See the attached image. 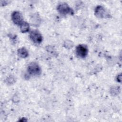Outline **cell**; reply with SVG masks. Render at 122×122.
Returning a JSON list of instances; mask_svg holds the SVG:
<instances>
[{
  "mask_svg": "<svg viewBox=\"0 0 122 122\" xmlns=\"http://www.w3.org/2000/svg\"><path fill=\"white\" fill-rule=\"evenodd\" d=\"M28 72L31 75H39L41 73V69L36 62H31L28 66Z\"/></svg>",
  "mask_w": 122,
  "mask_h": 122,
  "instance_id": "3",
  "label": "cell"
},
{
  "mask_svg": "<svg viewBox=\"0 0 122 122\" xmlns=\"http://www.w3.org/2000/svg\"><path fill=\"white\" fill-rule=\"evenodd\" d=\"M31 40L34 43L40 44L42 41V36L37 30H33L30 31L29 35Z\"/></svg>",
  "mask_w": 122,
  "mask_h": 122,
  "instance_id": "5",
  "label": "cell"
},
{
  "mask_svg": "<svg viewBox=\"0 0 122 122\" xmlns=\"http://www.w3.org/2000/svg\"><path fill=\"white\" fill-rule=\"evenodd\" d=\"M11 20L14 23L19 26L23 21L22 14L18 11H15L12 12Z\"/></svg>",
  "mask_w": 122,
  "mask_h": 122,
  "instance_id": "6",
  "label": "cell"
},
{
  "mask_svg": "<svg viewBox=\"0 0 122 122\" xmlns=\"http://www.w3.org/2000/svg\"><path fill=\"white\" fill-rule=\"evenodd\" d=\"M20 30L22 33H26L27 32H28L30 30V25L29 24L26 22L23 21L20 25Z\"/></svg>",
  "mask_w": 122,
  "mask_h": 122,
  "instance_id": "7",
  "label": "cell"
},
{
  "mask_svg": "<svg viewBox=\"0 0 122 122\" xmlns=\"http://www.w3.org/2000/svg\"><path fill=\"white\" fill-rule=\"evenodd\" d=\"M18 54L21 58H26L28 56V52L24 48H21L18 50Z\"/></svg>",
  "mask_w": 122,
  "mask_h": 122,
  "instance_id": "8",
  "label": "cell"
},
{
  "mask_svg": "<svg viewBox=\"0 0 122 122\" xmlns=\"http://www.w3.org/2000/svg\"><path fill=\"white\" fill-rule=\"evenodd\" d=\"M95 15L100 18H109L111 17V15L102 6H97L94 10Z\"/></svg>",
  "mask_w": 122,
  "mask_h": 122,
  "instance_id": "2",
  "label": "cell"
},
{
  "mask_svg": "<svg viewBox=\"0 0 122 122\" xmlns=\"http://www.w3.org/2000/svg\"><path fill=\"white\" fill-rule=\"evenodd\" d=\"M57 10L58 12L62 15H73L74 14V11L73 10L67 3H65L59 4L57 6Z\"/></svg>",
  "mask_w": 122,
  "mask_h": 122,
  "instance_id": "1",
  "label": "cell"
},
{
  "mask_svg": "<svg viewBox=\"0 0 122 122\" xmlns=\"http://www.w3.org/2000/svg\"><path fill=\"white\" fill-rule=\"evenodd\" d=\"M76 55L81 58H85L88 54V49L87 46L84 44H80L76 48Z\"/></svg>",
  "mask_w": 122,
  "mask_h": 122,
  "instance_id": "4",
  "label": "cell"
}]
</instances>
